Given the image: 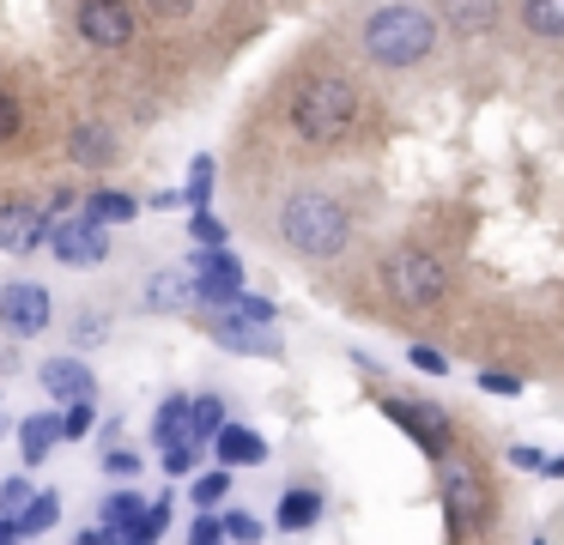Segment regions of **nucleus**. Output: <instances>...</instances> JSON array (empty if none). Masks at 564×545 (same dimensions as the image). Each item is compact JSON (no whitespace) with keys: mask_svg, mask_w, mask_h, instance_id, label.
Returning <instances> with one entry per match:
<instances>
[{"mask_svg":"<svg viewBox=\"0 0 564 545\" xmlns=\"http://www.w3.org/2000/svg\"><path fill=\"white\" fill-rule=\"evenodd\" d=\"M273 230H280V242L292 254H304V261H328V254H340L346 237H352V212H346L328 188H297V194L280 200Z\"/></svg>","mask_w":564,"mask_h":545,"instance_id":"obj_1","label":"nucleus"},{"mask_svg":"<svg viewBox=\"0 0 564 545\" xmlns=\"http://www.w3.org/2000/svg\"><path fill=\"white\" fill-rule=\"evenodd\" d=\"M358 48L377 67H419L437 48V12L431 7H377L358 19Z\"/></svg>","mask_w":564,"mask_h":545,"instance_id":"obj_2","label":"nucleus"},{"mask_svg":"<svg viewBox=\"0 0 564 545\" xmlns=\"http://www.w3.org/2000/svg\"><path fill=\"white\" fill-rule=\"evenodd\" d=\"M358 121V85L340 79V73H316V79H304L292 91V128L297 140L310 145H334L346 140Z\"/></svg>","mask_w":564,"mask_h":545,"instance_id":"obj_3","label":"nucleus"},{"mask_svg":"<svg viewBox=\"0 0 564 545\" xmlns=\"http://www.w3.org/2000/svg\"><path fill=\"white\" fill-rule=\"evenodd\" d=\"M382 285H389V297L406 303V309H431V303L449 291V273H443L437 254H425V249L406 242V249L382 254Z\"/></svg>","mask_w":564,"mask_h":545,"instance_id":"obj_4","label":"nucleus"},{"mask_svg":"<svg viewBox=\"0 0 564 545\" xmlns=\"http://www.w3.org/2000/svg\"><path fill=\"white\" fill-rule=\"evenodd\" d=\"M50 321H55L50 285H37V279H13V285H0V327H7L13 339H37Z\"/></svg>","mask_w":564,"mask_h":545,"instance_id":"obj_5","label":"nucleus"},{"mask_svg":"<svg viewBox=\"0 0 564 545\" xmlns=\"http://www.w3.org/2000/svg\"><path fill=\"white\" fill-rule=\"evenodd\" d=\"M74 36L86 48H128L140 36V12L116 7V0H86V7H74Z\"/></svg>","mask_w":564,"mask_h":545,"instance_id":"obj_6","label":"nucleus"},{"mask_svg":"<svg viewBox=\"0 0 564 545\" xmlns=\"http://www.w3.org/2000/svg\"><path fill=\"white\" fill-rule=\"evenodd\" d=\"M55 237V218H50V206H37V200H0V254H37L43 242Z\"/></svg>","mask_w":564,"mask_h":545,"instance_id":"obj_7","label":"nucleus"},{"mask_svg":"<svg viewBox=\"0 0 564 545\" xmlns=\"http://www.w3.org/2000/svg\"><path fill=\"white\" fill-rule=\"evenodd\" d=\"M50 254L67 266H98V261H110V230H98L91 218H62L50 237Z\"/></svg>","mask_w":564,"mask_h":545,"instance_id":"obj_8","label":"nucleus"},{"mask_svg":"<svg viewBox=\"0 0 564 545\" xmlns=\"http://www.w3.org/2000/svg\"><path fill=\"white\" fill-rule=\"evenodd\" d=\"M382 412H389V418L401 424V430L413 436V443L425 448L431 460L449 455V418H443L437 406H406V400H382Z\"/></svg>","mask_w":564,"mask_h":545,"instance_id":"obj_9","label":"nucleus"},{"mask_svg":"<svg viewBox=\"0 0 564 545\" xmlns=\"http://www.w3.org/2000/svg\"><path fill=\"white\" fill-rule=\"evenodd\" d=\"M443 497H449V521L455 527H486V515H491V497H486V484H479V472L474 467H449V479H443Z\"/></svg>","mask_w":564,"mask_h":545,"instance_id":"obj_10","label":"nucleus"},{"mask_svg":"<svg viewBox=\"0 0 564 545\" xmlns=\"http://www.w3.org/2000/svg\"><path fill=\"white\" fill-rule=\"evenodd\" d=\"M207 334H213V346L237 351V358H280V334H273V327L237 321V315H213Z\"/></svg>","mask_w":564,"mask_h":545,"instance_id":"obj_11","label":"nucleus"},{"mask_svg":"<svg viewBox=\"0 0 564 545\" xmlns=\"http://www.w3.org/2000/svg\"><path fill=\"white\" fill-rule=\"evenodd\" d=\"M195 303V273L188 266H159V273H147V285H140V309L152 315H176Z\"/></svg>","mask_w":564,"mask_h":545,"instance_id":"obj_12","label":"nucleus"},{"mask_svg":"<svg viewBox=\"0 0 564 545\" xmlns=\"http://www.w3.org/2000/svg\"><path fill=\"white\" fill-rule=\"evenodd\" d=\"M37 382L50 388V400L86 406V400H91V382H98V375H91V363H86V358H50V363L37 370Z\"/></svg>","mask_w":564,"mask_h":545,"instance_id":"obj_13","label":"nucleus"},{"mask_svg":"<svg viewBox=\"0 0 564 545\" xmlns=\"http://www.w3.org/2000/svg\"><path fill=\"white\" fill-rule=\"evenodd\" d=\"M67 157L86 164V170H104V164L122 157V145H116V133L98 128V121H74V128H67Z\"/></svg>","mask_w":564,"mask_h":545,"instance_id":"obj_14","label":"nucleus"},{"mask_svg":"<svg viewBox=\"0 0 564 545\" xmlns=\"http://www.w3.org/2000/svg\"><path fill=\"white\" fill-rule=\"evenodd\" d=\"M213 455H219L225 472H231V467H261V460H268V443H261L249 424H225L219 443H213Z\"/></svg>","mask_w":564,"mask_h":545,"instance_id":"obj_15","label":"nucleus"},{"mask_svg":"<svg viewBox=\"0 0 564 545\" xmlns=\"http://www.w3.org/2000/svg\"><path fill=\"white\" fill-rule=\"evenodd\" d=\"M188 412H195V400H188V394H171L159 406V418H152V443H159L164 455L188 443Z\"/></svg>","mask_w":564,"mask_h":545,"instance_id":"obj_16","label":"nucleus"},{"mask_svg":"<svg viewBox=\"0 0 564 545\" xmlns=\"http://www.w3.org/2000/svg\"><path fill=\"white\" fill-rule=\"evenodd\" d=\"M134 212H140L134 194H122V188H91V194H86V212H79V218H91L98 230H110V225H128Z\"/></svg>","mask_w":564,"mask_h":545,"instance_id":"obj_17","label":"nucleus"},{"mask_svg":"<svg viewBox=\"0 0 564 545\" xmlns=\"http://www.w3.org/2000/svg\"><path fill=\"white\" fill-rule=\"evenodd\" d=\"M55 443H62V418H55V412H31V418L19 424V455H25V467H37Z\"/></svg>","mask_w":564,"mask_h":545,"instance_id":"obj_18","label":"nucleus"},{"mask_svg":"<svg viewBox=\"0 0 564 545\" xmlns=\"http://www.w3.org/2000/svg\"><path fill=\"white\" fill-rule=\"evenodd\" d=\"M273 521H280L285 533H310L322 521V491H310V484H304V491H285L280 497V515H273Z\"/></svg>","mask_w":564,"mask_h":545,"instance_id":"obj_19","label":"nucleus"},{"mask_svg":"<svg viewBox=\"0 0 564 545\" xmlns=\"http://www.w3.org/2000/svg\"><path fill=\"white\" fill-rule=\"evenodd\" d=\"M225 424H231V418H225V406H219L213 394H200L195 412H188V443H195V448H200V443H219Z\"/></svg>","mask_w":564,"mask_h":545,"instance_id":"obj_20","label":"nucleus"},{"mask_svg":"<svg viewBox=\"0 0 564 545\" xmlns=\"http://www.w3.org/2000/svg\"><path fill=\"white\" fill-rule=\"evenodd\" d=\"M55 521H62V497L55 491H37L25 503V515H19V539H37V533H50Z\"/></svg>","mask_w":564,"mask_h":545,"instance_id":"obj_21","label":"nucleus"},{"mask_svg":"<svg viewBox=\"0 0 564 545\" xmlns=\"http://www.w3.org/2000/svg\"><path fill=\"white\" fill-rule=\"evenodd\" d=\"M140 515H147V503H140L134 491H116V497H104V515H98V527L116 539V533H128Z\"/></svg>","mask_w":564,"mask_h":545,"instance_id":"obj_22","label":"nucleus"},{"mask_svg":"<svg viewBox=\"0 0 564 545\" xmlns=\"http://www.w3.org/2000/svg\"><path fill=\"white\" fill-rule=\"evenodd\" d=\"M188 273H195V279H219V285H243V266H237V254H225V249H195Z\"/></svg>","mask_w":564,"mask_h":545,"instance_id":"obj_23","label":"nucleus"},{"mask_svg":"<svg viewBox=\"0 0 564 545\" xmlns=\"http://www.w3.org/2000/svg\"><path fill=\"white\" fill-rule=\"evenodd\" d=\"M522 24L534 36H546V43H558L564 36V0H528L522 7Z\"/></svg>","mask_w":564,"mask_h":545,"instance_id":"obj_24","label":"nucleus"},{"mask_svg":"<svg viewBox=\"0 0 564 545\" xmlns=\"http://www.w3.org/2000/svg\"><path fill=\"white\" fill-rule=\"evenodd\" d=\"M164 527H171V497H159V503H147V515L128 527V545H159Z\"/></svg>","mask_w":564,"mask_h":545,"instance_id":"obj_25","label":"nucleus"},{"mask_svg":"<svg viewBox=\"0 0 564 545\" xmlns=\"http://www.w3.org/2000/svg\"><path fill=\"white\" fill-rule=\"evenodd\" d=\"M207 200H213V157H195V164H188L183 206H188V212H207Z\"/></svg>","mask_w":564,"mask_h":545,"instance_id":"obj_26","label":"nucleus"},{"mask_svg":"<svg viewBox=\"0 0 564 545\" xmlns=\"http://www.w3.org/2000/svg\"><path fill=\"white\" fill-rule=\"evenodd\" d=\"M225 491H231V472H225V467L200 472V479H195V509H200V515H213V503H219Z\"/></svg>","mask_w":564,"mask_h":545,"instance_id":"obj_27","label":"nucleus"},{"mask_svg":"<svg viewBox=\"0 0 564 545\" xmlns=\"http://www.w3.org/2000/svg\"><path fill=\"white\" fill-rule=\"evenodd\" d=\"M219 527H225V539H231V545H261V521L249 515V509H231V515H219Z\"/></svg>","mask_w":564,"mask_h":545,"instance_id":"obj_28","label":"nucleus"},{"mask_svg":"<svg viewBox=\"0 0 564 545\" xmlns=\"http://www.w3.org/2000/svg\"><path fill=\"white\" fill-rule=\"evenodd\" d=\"M19 128H25V109H19V91H7L0 85V145H13Z\"/></svg>","mask_w":564,"mask_h":545,"instance_id":"obj_29","label":"nucleus"},{"mask_svg":"<svg viewBox=\"0 0 564 545\" xmlns=\"http://www.w3.org/2000/svg\"><path fill=\"white\" fill-rule=\"evenodd\" d=\"M31 497H37V491H31V479H0V515H13V521H19Z\"/></svg>","mask_w":564,"mask_h":545,"instance_id":"obj_30","label":"nucleus"},{"mask_svg":"<svg viewBox=\"0 0 564 545\" xmlns=\"http://www.w3.org/2000/svg\"><path fill=\"white\" fill-rule=\"evenodd\" d=\"M188 237H195L200 249H225V225H219L213 212H195V218H188Z\"/></svg>","mask_w":564,"mask_h":545,"instance_id":"obj_31","label":"nucleus"},{"mask_svg":"<svg viewBox=\"0 0 564 545\" xmlns=\"http://www.w3.org/2000/svg\"><path fill=\"white\" fill-rule=\"evenodd\" d=\"M443 19H449L455 31H479V24H491V19H498V7H449Z\"/></svg>","mask_w":564,"mask_h":545,"instance_id":"obj_32","label":"nucleus"},{"mask_svg":"<svg viewBox=\"0 0 564 545\" xmlns=\"http://www.w3.org/2000/svg\"><path fill=\"white\" fill-rule=\"evenodd\" d=\"M237 321H256V327H273V303L268 297H249V291H243V297H237Z\"/></svg>","mask_w":564,"mask_h":545,"instance_id":"obj_33","label":"nucleus"},{"mask_svg":"<svg viewBox=\"0 0 564 545\" xmlns=\"http://www.w3.org/2000/svg\"><path fill=\"white\" fill-rule=\"evenodd\" d=\"M91 418H98V412H91V400H86V406H67V418H62V443H79V436H91Z\"/></svg>","mask_w":564,"mask_h":545,"instance_id":"obj_34","label":"nucleus"},{"mask_svg":"<svg viewBox=\"0 0 564 545\" xmlns=\"http://www.w3.org/2000/svg\"><path fill=\"white\" fill-rule=\"evenodd\" d=\"M188 545H231L219 527V515H195V527H188Z\"/></svg>","mask_w":564,"mask_h":545,"instance_id":"obj_35","label":"nucleus"},{"mask_svg":"<svg viewBox=\"0 0 564 545\" xmlns=\"http://www.w3.org/2000/svg\"><path fill=\"white\" fill-rule=\"evenodd\" d=\"M479 388H486V394H498V400H516V394H522V382H516L510 370H486V375H479Z\"/></svg>","mask_w":564,"mask_h":545,"instance_id":"obj_36","label":"nucleus"},{"mask_svg":"<svg viewBox=\"0 0 564 545\" xmlns=\"http://www.w3.org/2000/svg\"><path fill=\"white\" fill-rule=\"evenodd\" d=\"M406 358H413V370H425V375H443V370H449L437 346H413V351H406Z\"/></svg>","mask_w":564,"mask_h":545,"instance_id":"obj_37","label":"nucleus"},{"mask_svg":"<svg viewBox=\"0 0 564 545\" xmlns=\"http://www.w3.org/2000/svg\"><path fill=\"white\" fill-rule=\"evenodd\" d=\"M164 472H171V479H183V472H195V443L171 448V455H164Z\"/></svg>","mask_w":564,"mask_h":545,"instance_id":"obj_38","label":"nucleus"},{"mask_svg":"<svg viewBox=\"0 0 564 545\" xmlns=\"http://www.w3.org/2000/svg\"><path fill=\"white\" fill-rule=\"evenodd\" d=\"M104 327H110L104 315H79V321H74V339H79V346H98V339H104Z\"/></svg>","mask_w":564,"mask_h":545,"instance_id":"obj_39","label":"nucleus"},{"mask_svg":"<svg viewBox=\"0 0 564 545\" xmlns=\"http://www.w3.org/2000/svg\"><path fill=\"white\" fill-rule=\"evenodd\" d=\"M104 467L116 472V479H128V472H140V455H128V448H110V460Z\"/></svg>","mask_w":564,"mask_h":545,"instance_id":"obj_40","label":"nucleus"},{"mask_svg":"<svg viewBox=\"0 0 564 545\" xmlns=\"http://www.w3.org/2000/svg\"><path fill=\"white\" fill-rule=\"evenodd\" d=\"M510 460H516V467H546V460H540V448H528V443L510 448Z\"/></svg>","mask_w":564,"mask_h":545,"instance_id":"obj_41","label":"nucleus"},{"mask_svg":"<svg viewBox=\"0 0 564 545\" xmlns=\"http://www.w3.org/2000/svg\"><path fill=\"white\" fill-rule=\"evenodd\" d=\"M0 545H19V521L13 515H0Z\"/></svg>","mask_w":564,"mask_h":545,"instance_id":"obj_42","label":"nucleus"},{"mask_svg":"<svg viewBox=\"0 0 564 545\" xmlns=\"http://www.w3.org/2000/svg\"><path fill=\"white\" fill-rule=\"evenodd\" d=\"M74 545H110V533H104V527H86V533H79Z\"/></svg>","mask_w":564,"mask_h":545,"instance_id":"obj_43","label":"nucleus"},{"mask_svg":"<svg viewBox=\"0 0 564 545\" xmlns=\"http://www.w3.org/2000/svg\"><path fill=\"white\" fill-rule=\"evenodd\" d=\"M546 472H552V479H564V460H546Z\"/></svg>","mask_w":564,"mask_h":545,"instance_id":"obj_44","label":"nucleus"},{"mask_svg":"<svg viewBox=\"0 0 564 545\" xmlns=\"http://www.w3.org/2000/svg\"><path fill=\"white\" fill-rule=\"evenodd\" d=\"M110 545H122V539H110Z\"/></svg>","mask_w":564,"mask_h":545,"instance_id":"obj_45","label":"nucleus"},{"mask_svg":"<svg viewBox=\"0 0 564 545\" xmlns=\"http://www.w3.org/2000/svg\"><path fill=\"white\" fill-rule=\"evenodd\" d=\"M534 545H546V539H534Z\"/></svg>","mask_w":564,"mask_h":545,"instance_id":"obj_46","label":"nucleus"}]
</instances>
